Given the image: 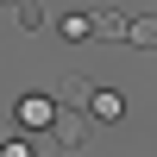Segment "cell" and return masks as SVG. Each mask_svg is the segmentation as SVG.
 <instances>
[{
  "label": "cell",
  "instance_id": "1",
  "mask_svg": "<svg viewBox=\"0 0 157 157\" xmlns=\"http://www.w3.org/2000/svg\"><path fill=\"white\" fill-rule=\"evenodd\" d=\"M50 138H57L63 151H75V145H82V138H88V120H82V113H75V107H63L57 120H50Z\"/></svg>",
  "mask_w": 157,
  "mask_h": 157
},
{
  "label": "cell",
  "instance_id": "2",
  "mask_svg": "<svg viewBox=\"0 0 157 157\" xmlns=\"http://www.w3.org/2000/svg\"><path fill=\"white\" fill-rule=\"evenodd\" d=\"M88 19H94V38H132V19H126V13H113V6L88 13Z\"/></svg>",
  "mask_w": 157,
  "mask_h": 157
},
{
  "label": "cell",
  "instance_id": "3",
  "mask_svg": "<svg viewBox=\"0 0 157 157\" xmlns=\"http://www.w3.org/2000/svg\"><path fill=\"white\" fill-rule=\"evenodd\" d=\"M50 120H57V113H50L44 94H25V101H19V126H50Z\"/></svg>",
  "mask_w": 157,
  "mask_h": 157
},
{
  "label": "cell",
  "instance_id": "4",
  "mask_svg": "<svg viewBox=\"0 0 157 157\" xmlns=\"http://www.w3.org/2000/svg\"><path fill=\"white\" fill-rule=\"evenodd\" d=\"M63 107H94V88L82 75H63Z\"/></svg>",
  "mask_w": 157,
  "mask_h": 157
},
{
  "label": "cell",
  "instance_id": "5",
  "mask_svg": "<svg viewBox=\"0 0 157 157\" xmlns=\"http://www.w3.org/2000/svg\"><path fill=\"white\" fill-rule=\"evenodd\" d=\"M132 44H138V50H157V13L132 19Z\"/></svg>",
  "mask_w": 157,
  "mask_h": 157
},
{
  "label": "cell",
  "instance_id": "6",
  "mask_svg": "<svg viewBox=\"0 0 157 157\" xmlns=\"http://www.w3.org/2000/svg\"><path fill=\"white\" fill-rule=\"evenodd\" d=\"M6 6H19V25H25V32H44V6H38V0H6Z\"/></svg>",
  "mask_w": 157,
  "mask_h": 157
},
{
  "label": "cell",
  "instance_id": "7",
  "mask_svg": "<svg viewBox=\"0 0 157 157\" xmlns=\"http://www.w3.org/2000/svg\"><path fill=\"white\" fill-rule=\"evenodd\" d=\"M88 113H94V120H120L126 101H120V94H94V107H88Z\"/></svg>",
  "mask_w": 157,
  "mask_h": 157
}]
</instances>
